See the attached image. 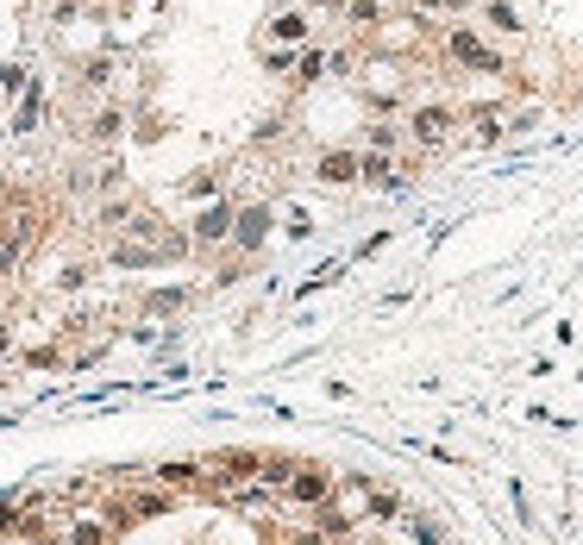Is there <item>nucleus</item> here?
I'll return each instance as SVG.
<instances>
[{
	"instance_id": "obj_1",
	"label": "nucleus",
	"mask_w": 583,
	"mask_h": 545,
	"mask_svg": "<svg viewBox=\"0 0 583 545\" xmlns=\"http://www.w3.org/2000/svg\"><path fill=\"white\" fill-rule=\"evenodd\" d=\"M408 126H414V145H427V151H433V145H446V138H452L458 113H452V107H421Z\"/></svg>"
},
{
	"instance_id": "obj_2",
	"label": "nucleus",
	"mask_w": 583,
	"mask_h": 545,
	"mask_svg": "<svg viewBox=\"0 0 583 545\" xmlns=\"http://www.w3.org/2000/svg\"><path fill=\"white\" fill-rule=\"evenodd\" d=\"M446 51H452L458 63H471V69H502V57L489 51V44H483V38H477L471 26H458V32L446 38Z\"/></svg>"
},
{
	"instance_id": "obj_3",
	"label": "nucleus",
	"mask_w": 583,
	"mask_h": 545,
	"mask_svg": "<svg viewBox=\"0 0 583 545\" xmlns=\"http://www.w3.org/2000/svg\"><path fill=\"white\" fill-rule=\"evenodd\" d=\"M314 176H320V182H358V157H352V151H326V157L314 163Z\"/></svg>"
},
{
	"instance_id": "obj_4",
	"label": "nucleus",
	"mask_w": 583,
	"mask_h": 545,
	"mask_svg": "<svg viewBox=\"0 0 583 545\" xmlns=\"http://www.w3.org/2000/svg\"><path fill=\"white\" fill-rule=\"evenodd\" d=\"M264 32H270L276 44H308V13H301V7H295V13H276Z\"/></svg>"
},
{
	"instance_id": "obj_5",
	"label": "nucleus",
	"mask_w": 583,
	"mask_h": 545,
	"mask_svg": "<svg viewBox=\"0 0 583 545\" xmlns=\"http://www.w3.org/2000/svg\"><path fill=\"white\" fill-rule=\"evenodd\" d=\"M264 226H270V213H264V207H245L239 220H232V232H239V245H258V239H264Z\"/></svg>"
},
{
	"instance_id": "obj_6",
	"label": "nucleus",
	"mask_w": 583,
	"mask_h": 545,
	"mask_svg": "<svg viewBox=\"0 0 583 545\" xmlns=\"http://www.w3.org/2000/svg\"><path fill=\"white\" fill-rule=\"evenodd\" d=\"M226 232H232V213H226V207H207L201 220H195V239H207V245L226 239Z\"/></svg>"
},
{
	"instance_id": "obj_7",
	"label": "nucleus",
	"mask_w": 583,
	"mask_h": 545,
	"mask_svg": "<svg viewBox=\"0 0 583 545\" xmlns=\"http://www.w3.org/2000/svg\"><path fill=\"white\" fill-rule=\"evenodd\" d=\"M489 26L515 38V32H521V13H515V7H502V0H489Z\"/></svg>"
},
{
	"instance_id": "obj_8",
	"label": "nucleus",
	"mask_w": 583,
	"mask_h": 545,
	"mask_svg": "<svg viewBox=\"0 0 583 545\" xmlns=\"http://www.w3.org/2000/svg\"><path fill=\"white\" fill-rule=\"evenodd\" d=\"M107 82H113V63L107 57H88L82 63V88H107Z\"/></svg>"
},
{
	"instance_id": "obj_9",
	"label": "nucleus",
	"mask_w": 583,
	"mask_h": 545,
	"mask_svg": "<svg viewBox=\"0 0 583 545\" xmlns=\"http://www.w3.org/2000/svg\"><path fill=\"white\" fill-rule=\"evenodd\" d=\"M38 88H26V107H19V120H13V132H32V120H38Z\"/></svg>"
},
{
	"instance_id": "obj_10",
	"label": "nucleus",
	"mask_w": 583,
	"mask_h": 545,
	"mask_svg": "<svg viewBox=\"0 0 583 545\" xmlns=\"http://www.w3.org/2000/svg\"><path fill=\"white\" fill-rule=\"evenodd\" d=\"M88 132H95V138H113V132H120V113H113V107H101L95 120H88Z\"/></svg>"
},
{
	"instance_id": "obj_11",
	"label": "nucleus",
	"mask_w": 583,
	"mask_h": 545,
	"mask_svg": "<svg viewBox=\"0 0 583 545\" xmlns=\"http://www.w3.org/2000/svg\"><path fill=\"white\" fill-rule=\"evenodd\" d=\"M13 88H26V69H19V63H0V94H13Z\"/></svg>"
}]
</instances>
